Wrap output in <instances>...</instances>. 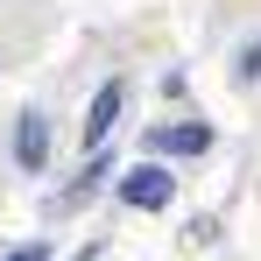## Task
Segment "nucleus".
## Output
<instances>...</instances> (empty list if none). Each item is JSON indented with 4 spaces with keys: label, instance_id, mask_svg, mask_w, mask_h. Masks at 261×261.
Masks as SVG:
<instances>
[{
    "label": "nucleus",
    "instance_id": "nucleus-4",
    "mask_svg": "<svg viewBox=\"0 0 261 261\" xmlns=\"http://www.w3.org/2000/svg\"><path fill=\"white\" fill-rule=\"evenodd\" d=\"M148 141H155L163 155H205V148H212V127H155Z\"/></svg>",
    "mask_w": 261,
    "mask_h": 261
},
{
    "label": "nucleus",
    "instance_id": "nucleus-5",
    "mask_svg": "<svg viewBox=\"0 0 261 261\" xmlns=\"http://www.w3.org/2000/svg\"><path fill=\"white\" fill-rule=\"evenodd\" d=\"M7 261H49V247H36V240H29V247H14Z\"/></svg>",
    "mask_w": 261,
    "mask_h": 261
},
{
    "label": "nucleus",
    "instance_id": "nucleus-3",
    "mask_svg": "<svg viewBox=\"0 0 261 261\" xmlns=\"http://www.w3.org/2000/svg\"><path fill=\"white\" fill-rule=\"evenodd\" d=\"M113 120H120V85H99L92 92V113H85V148H99Z\"/></svg>",
    "mask_w": 261,
    "mask_h": 261
},
{
    "label": "nucleus",
    "instance_id": "nucleus-1",
    "mask_svg": "<svg viewBox=\"0 0 261 261\" xmlns=\"http://www.w3.org/2000/svg\"><path fill=\"white\" fill-rule=\"evenodd\" d=\"M170 191H176V176L155 170V163H141V170L120 176V198H127L134 212H163V205H170Z\"/></svg>",
    "mask_w": 261,
    "mask_h": 261
},
{
    "label": "nucleus",
    "instance_id": "nucleus-2",
    "mask_svg": "<svg viewBox=\"0 0 261 261\" xmlns=\"http://www.w3.org/2000/svg\"><path fill=\"white\" fill-rule=\"evenodd\" d=\"M14 155H21V170H43L49 163V120L36 113V106H29L21 127H14Z\"/></svg>",
    "mask_w": 261,
    "mask_h": 261
}]
</instances>
